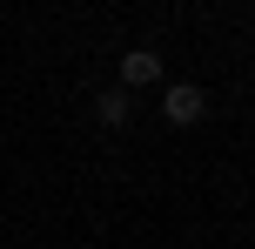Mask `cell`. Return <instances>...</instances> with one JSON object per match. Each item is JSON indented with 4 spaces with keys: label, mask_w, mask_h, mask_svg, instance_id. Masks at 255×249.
<instances>
[{
    "label": "cell",
    "mask_w": 255,
    "mask_h": 249,
    "mask_svg": "<svg viewBox=\"0 0 255 249\" xmlns=\"http://www.w3.org/2000/svg\"><path fill=\"white\" fill-rule=\"evenodd\" d=\"M202 115H208V94L195 88V81H175V88H161V121H168V128H195Z\"/></svg>",
    "instance_id": "1"
},
{
    "label": "cell",
    "mask_w": 255,
    "mask_h": 249,
    "mask_svg": "<svg viewBox=\"0 0 255 249\" xmlns=\"http://www.w3.org/2000/svg\"><path fill=\"white\" fill-rule=\"evenodd\" d=\"M154 81H161V54H154V47L121 54V81H115V88H128V94H134V88H154Z\"/></svg>",
    "instance_id": "2"
},
{
    "label": "cell",
    "mask_w": 255,
    "mask_h": 249,
    "mask_svg": "<svg viewBox=\"0 0 255 249\" xmlns=\"http://www.w3.org/2000/svg\"><path fill=\"white\" fill-rule=\"evenodd\" d=\"M94 115H101V128H128V121H134V94L128 88H101Z\"/></svg>",
    "instance_id": "3"
}]
</instances>
